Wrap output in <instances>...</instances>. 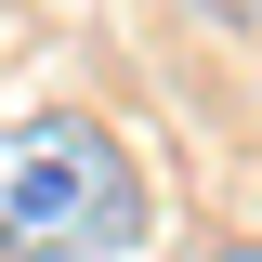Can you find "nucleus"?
I'll return each instance as SVG.
<instances>
[{"label": "nucleus", "mask_w": 262, "mask_h": 262, "mask_svg": "<svg viewBox=\"0 0 262 262\" xmlns=\"http://www.w3.org/2000/svg\"><path fill=\"white\" fill-rule=\"evenodd\" d=\"M144 170L105 118H13L0 131V262H131Z\"/></svg>", "instance_id": "nucleus-1"}, {"label": "nucleus", "mask_w": 262, "mask_h": 262, "mask_svg": "<svg viewBox=\"0 0 262 262\" xmlns=\"http://www.w3.org/2000/svg\"><path fill=\"white\" fill-rule=\"evenodd\" d=\"M184 13H223V27H262V0H184Z\"/></svg>", "instance_id": "nucleus-2"}, {"label": "nucleus", "mask_w": 262, "mask_h": 262, "mask_svg": "<svg viewBox=\"0 0 262 262\" xmlns=\"http://www.w3.org/2000/svg\"><path fill=\"white\" fill-rule=\"evenodd\" d=\"M210 262H262V249H210Z\"/></svg>", "instance_id": "nucleus-3"}]
</instances>
